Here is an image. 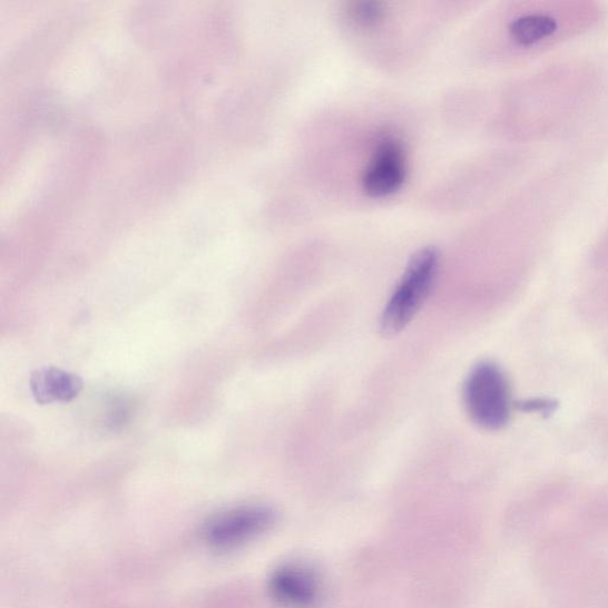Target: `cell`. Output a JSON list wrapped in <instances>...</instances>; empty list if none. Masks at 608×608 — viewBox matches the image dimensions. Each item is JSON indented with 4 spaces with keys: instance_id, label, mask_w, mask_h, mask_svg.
Returning a JSON list of instances; mask_svg holds the SVG:
<instances>
[{
    "instance_id": "obj_1",
    "label": "cell",
    "mask_w": 608,
    "mask_h": 608,
    "mask_svg": "<svg viewBox=\"0 0 608 608\" xmlns=\"http://www.w3.org/2000/svg\"><path fill=\"white\" fill-rule=\"evenodd\" d=\"M597 89L595 68L582 62L553 65L529 76L517 95L518 135L536 139L557 133L587 109Z\"/></svg>"
},
{
    "instance_id": "obj_2",
    "label": "cell",
    "mask_w": 608,
    "mask_h": 608,
    "mask_svg": "<svg viewBox=\"0 0 608 608\" xmlns=\"http://www.w3.org/2000/svg\"><path fill=\"white\" fill-rule=\"evenodd\" d=\"M506 38L516 59H531L578 38L599 20L601 10L585 0H526L510 9Z\"/></svg>"
},
{
    "instance_id": "obj_3",
    "label": "cell",
    "mask_w": 608,
    "mask_h": 608,
    "mask_svg": "<svg viewBox=\"0 0 608 608\" xmlns=\"http://www.w3.org/2000/svg\"><path fill=\"white\" fill-rule=\"evenodd\" d=\"M439 264L440 254L432 246L421 248L411 257L382 314L381 332L384 336L398 335L414 318L432 292Z\"/></svg>"
},
{
    "instance_id": "obj_4",
    "label": "cell",
    "mask_w": 608,
    "mask_h": 608,
    "mask_svg": "<svg viewBox=\"0 0 608 608\" xmlns=\"http://www.w3.org/2000/svg\"><path fill=\"white\" fill-rule=\"evenodd\" d=\"M463 402L471 420L487 431H499L511 418V390L502 369L481 362L469 374L463 386Z\"/></svg>"
},
{
    "instance_id": "obj_5",
    "label": "cell",
    "mask_w": 608,
    "mask_h": 608,
    "mask_svg": "<svg viewBox=\"0 0 608 608\" xmlns=\"http://www.w3.org/2000/svg\"><path fill=\"white\" fill-rule=\"evenodd\" d=\"M275 522L272 509L247 506L214 516L205 527L206 542L213 548H237L257 538Z\"/></svg>"
},
{
    "instance_id": "obj_6",
    "label": "cell",
    "mask_w": 608,
    "mask_h": 608,
    "mask_svg": "<svg viewBox=\"0 0 608 608\" xmlns=\"http://www.w3.org/2000/svg\"><path fill=\"white\" fill-rule=\"evenodd\" d=\"M406 177V156L402 141L385 137L363 175V189L372 198H385L400 190Z\"/></svg>"
},
{
    "instance_id": "obj_7",
    "label": "cell",
    "mask_w": 608,
    "mask_h": 608,
    "mask_svg": "<svg viewBox=\"0 0 608 608\" xmlns=\"http://www.w3.org/2000/svg\"><path fill=\"white\" fill-rule=\"evenodd\" d=\"M273 598L287 608H313L321 598V582L315 570L304 565L281 567L271 580Z\"/></svg>"
},
{
    "instance_id": "obj_8",
    "label": "cell",
    "mask_w": 608,
    "mask_h": 608,
    "mask_svg": "<svg viewBox=\"0 0 608 608\" xmlns=\"http://www.w3.org/2000/svg\"><path fill=\"white\" fill-rule=\"evenodd\" d=\"M84 388L79 375L56 367L32 373L30 390L39 404L67 403L76 400Z\"/></svg>"
},
{
    "instance_id": "obj_9",
    "label": "cell",
    "mask_w": 608,
    "mask_h": 608,
    "mask_svg": "<svg viewBox=\"0 0 608 608\" xmlns=\"http://www.w3.org/2000/svg\"><path fill=\"white\" fill-rule=\"evenodd\" d=\"M353 20L364 26L380 22L384 17V7L379 2H356L350 9Z\"/></svg>"
},
{
    "instance_id": "obj_10",
    "label": "cell",
    "mask_w": 608,
    "mask_h": 608,
    "mask_svg": "<svg viewBox=\"0 0 608 608\" xmlns=\"http://www.w3.org/2000/svg\"><path fill=\"white\" fill-rule=\"evenodd\" d=\"M129 404L127 400H115L109 414V422L112 426L122 425L124 422L129 420L131 411Z\"/></svg>"
},
{
    "instance_id": "obj_11",
    "label": "cell",
    "mask_w": 608,
    "mask_h": 608,
    "mask_svg": "<svg viewBox=\"0 0 608 608\" xmlns=\"http://www.w3.org/2000/svg\"><path fill=\"white\" fill-rule=\"evenodd\" d=\"M522 409L524 410H529V411H536V410H542V413H547V411L549 410H552V404L551 403H546V402H539V403H536V402H530V403H524L522 405Z\"/></svg>"
}]
</instances>
